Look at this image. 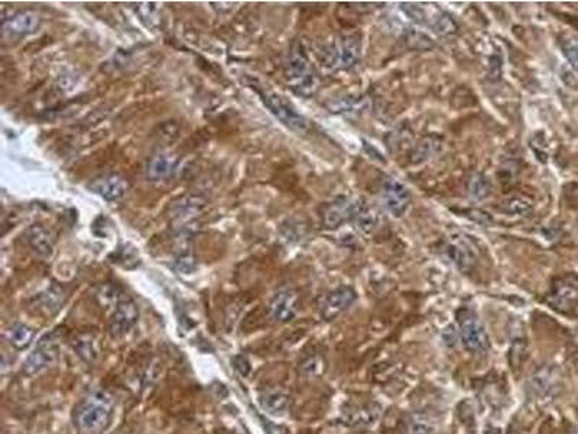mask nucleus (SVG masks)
<instances>
[{"instance_id":"obj_1","label":"nucleus","mask_w":578,"mask_h":434,"mask_svg":"<svg viewBox=\"0 0 578 434\" xmlns=\"http://www.w3.org/2000/svg\"><path fill=\"white\" fill-rule=\"evenodd\" d=\"M113 414V401L106 392H94L80 404L75 411V426L82 433L103 431Z\"/></svg>"},{"instance_id":"obj_2","label":"nucleus","mask_w":578,"mask_h":434,"mask_svg":"<svg viewBox=\"0 0 578 434\" xmlns=\"http://www.w3.org/2000/svg\"><path fill=\"white\" fill-rule=\"evenodd\" d=\"M287 78L291 89L298 96L310 97L320 87V78L315 74L310 63L308 54L302 44H298L291 54L287 68Z\"/></svg>"},{"instance_id":"obj_3","label":"nucleus","mask_w":578,"mask_h":434,"mask_svg":"<svg viewBox=\"0 0 578 434\" xmlns=\"http://www.w3.org/2000/svg\"><path fill=\"white\" fill-rule=\"evenodd\" d=\"M362 56V38L357 34H347L324 49L322 63L327 68H348L359 61Z\"/></svg>"},{"instance_id":"obj_4","label":"nucleus","mask_w":578,"mask_h":434,"mask_svg":"<svg viewBox=\"0 0 578 434\" xmlns=\"http://www.w3.org/2000/svg\"><path fill=\"white\" fill-rule=\"evenodd\" d=\"M456 316L464 347L472 354H482L489 347V336L479 316L469 307L458 309Z\"/></svg>"},{"instance_id":"obj_5","label":"nucleus","mask_w":578,"mask_h":434,"mask_svg":"<svg viewBox=\"0 0 578 434\" xmlns=\"http://www.w3.org/2000/svg\"><path fill=\"white\" fill-rule=\"evenodd\" d=\"M256 90L259 96L262 97V101L265 103V106L270 111V113L278 120H281L287 128L298 133L307 132L308 129L307 119L301 113H298L296 108L287 99L269 90H260V89H256Z\"/></svg>"},{"instance_id":"obj_6","label":"nucleus","mask_w":578,"mask_h":434,"mask_svg":"<svg viewBox=\"0 0 578 434\" xmlns=\"http://www.w3.org/2000/svg\"><path fill=\"white\" fill-rule=\"evenodd\" d=\"M58 356L60 347L57 339L54 337V335H46L38 342L37 347L32 350V354L26 358L22 371L27 376L37 375L44 369L52 366L58 361Z\"/></svg>"},{"instance_id":"obj_7","label":"nucleus","mask_w":578,"mask_h":434,"mask_svg":"<svg viewBox=\"0 0 578 434\" xmlns=\"http://www.w3.org/2000/svg\"><path fill=\"white\" fill-rule=\"evenodd\" d=\"M382 411L376 401H348L341 409V420L351 427H370L379 421Z\"/></svg>"},{"instance_id":"obj_8","label":"nucleus","mask_w":578,"mask_h":434,"mask_svg":"<svg viewBox=\"0 0 578 434\" xmlns=\"http://www.w3.org/2000/svg\"><path fill=\"white\" fill-rule=\"evenodd\" d=\"M546 303L557 311H571L578 304V278L567 275L557 280L546 297Z\"/></svg>"},{"instance_id":"obj_9","label":"nucleus","mask_w":578,"mask_h":434,"mask_svg":"<svg viewBox=\"0 0 578 434\" xmlns=\"http://www.w3.org/2000/svg\"><path fill=\"white\" fill-rule=\"evenodd\" d=\"M365 204L359 200L350 197H340L336 202L329 203L322 213V225L325 229H337L346 222L354 221L356 214L360 211Z\"/></svg>"},{"instance_id":"obj_10","label":"nucleus","mask_w":578,"mask_h":434,"mask_svg":"<svg viewBox=\"0 0 578 434\" xmlns=\"http://www.w3.org/2000/svg\"><path fill=\"white\" fill-rule=\"evenodd\" d=\"M382 200L394 217H402L410 204V193L398 178H387L382 184Z\"/></svg>"},{"instance_id":"obj_11","label":"nucleus","mask_w":578,"mask_h":434,"mask_svg":"<svg viewBox=\"0 0 578 434\" xmlns=\"http://www.w3.org/2000/svg\"><path fill=\"white\" fill-rule=\"evenodd\" d=\"M356 300L357 294L351 287H339L325 297V300L321 306V317L324 320H334L336 317L347 311Z\"/></svg>"},{"instance_id":"obj_12","label":"nucleus","mask_w":578,"mask_h":434,"mask_svg":"<svg viewBox=\"0 0 578 434\" xmlns=\"http://www.w3.org/2000/svg\"><path fill=\"white\" fill-rule=\"evenodd\" d=\"M207 202L200 196H184L172 202L170 216L175 225L184 226L192 222L204 210Z\"/></svg>"},{"instance_id":"obj_13","label":"nucleus","mask_w":578,"mask_h":434,"mask_svg":"<svg viewBox=\"0 0 578 434\" xmlns=\"http://www.w3.org/2000/svg\"><path fill=\"white\" fill-rule=\"evenodd\" d=\"M89 188L107 202H116L126 196L129 184L123 177L118 174H108L93 180Z\"/></svg>"},{"instance_id":"obj_14","label":"nucleus","mask_w":578,"mask_h":434,"mask_svg":"<svg viewBox=\"0 0 578 434\" xmlns=\"http://www.w3.org/2000/svg\"><path fill=\"white\" fill-rule=\"evenodd\" d=\"M139 320V310L132 300H122L118 303V307L110 321V330L113 335L122 336L127 333L133 326Z\"/></svg>"},{"instance_id":"obj_15","label":"nucleus","mask_w":578,"mask_h":434,"mask_svg":"<svg viewBox=\"0 0 578 434\" xmlns=\"http://www.w3.org/2000/svg\"><path fill=\"white\" fill-rule=\"evenodd\" d=\"M269 313L275 321H291L296 314V294L292 290L278 291L272 298Z\"/></svg>"},{"instance_id":"obj_16","label":"nucleus","mask_w":578,"mask_h":434,"mask_svg":"<svg viewBox=\"0 0 578 434\" xmlns=\"http://www.w3.org/2000/svg\"><path fill=\"white\" fill-rule=\"evenodd\" d=\"M39 28V16L35 12L23 11L12 15L4 20L5 32L16 37H25L34 34Z\"/></svg>"},{"instance_id":"obj_17","label":"nucleus","mask_w":578,"mask_h":434,"mask_svg":"<svg viewBox=\"0 0 578 434\" xmlns=\"http://www.w3.org/2000/svg\"><path fill=\"white\" fill-rule=\"evenodd\" d=\"M178 156L174 154L155 155L146 166V178L149 181H162L171 177L178 167Z\"/></svg>"},{"instance_id":"obj_18","label":"nucleus","mask_w":578,"mask_h":434,"mask_svg":"<svg viewBox=\"0 0 578 434\" xmlns=\"http://www.w3.org/2000/svg\"><path fill=\"white\" fill-rule=\"evenodd\" d=\"M26 237L27 242H30L31 248L42 258H48L51 256L52 251H54V245H55V236L54 233L45 228L44 225H32L30 226L26 232Z\"/></svg>"},{"instance_id":"obj_19","label":"nucleus","mask_w":578,"mask_h":434,"mask_svg":"<svg viewBox=\"0 0 578 434\" xmlns=\"http://www.w3.org/2000/svg\"><path fill=\"white\" fill-rule=\"evenodd\" d=\"M560 385V373L554 366H544L531 379V390L541 397H548Z\"/></svg>"},{"instance_id":"obj_20","label":"nucleus","mask_w":578,"mask_h":434,"mask_svg":"<svg viewBox=\"0 0 578 434\" xmlns=\"http://www.w3.org/2000/svg\"><path fill=\"white\" fill-rule=\"evenodd\" d=\"M259 402L263 411L270 416H284L288 411L289 397L279 390H266L259 395Z\"/></svg>"},{"instance_id":"obj_21","label":"nucleus","mask_w":578,"mask_h":434,"mask_svg":"<svg viewBox=\"0 0 578 434\" xmlns=\"http://www.w3.org/2000/svg\"><path fill=\"white\" fill-rule=\"evenodd\" d=\"M441 149H443V138H439L438 135H428V137H424L415 145L414 151H412L410 159L414 164H422V162L431 159Z\"/></svg>"},{"instance_id":"obj_22","label":"nucleus","mask_w":578,"mask_h":434,"mask_svg":"<svg viewBox=\"0 0 578 434\" xmlns=\"http://www.w3.org/2000/svg\"><path fill=\"white\" fill-rule=\"evenodd\" d=\"M65 300V292L60 285H51L44 292H41L37 298L38 309L42 310L44 314H55Z\"/></svg>"},{"instance_id":"obj_23","label":"nucleus","mask_w":578,"mask_h":434,"mask_svg":"<svg viewBox=\"0 0 578 434\" xmlns=\"http://www.w3.org/2000/svg\"><path fill=\"white\" fill-rule=\"evenodd\" d=\"M367 106V99L362 96H346L328 104V107L332 108V112L347 115H359L363 111H366Z\"/></svg>"},{"instance_id":"obj_24","label":"nucleus","mask_w":578,"mask_h":434,"mask_svg":"<svg viewBox=\"0 0 578 434\" xmlns=\"http://www.w3.org/2000/svg\"><path fill=\"white\" fill-rule=\"evenodd\" d=\"M34 329H31L30 326H26L23 323H15L8 332V339L11 345L16 349H25L30 346L34 340Z\"/></svg>"},{"instance_id":"obj_25","label":"nucleus","mask_w":578,"mask_h":434,"mask_svg":"<svg viewBox=\"0 0 578 434\" xmlns=\"http://www.w3.org/2000/svg\"><path fill=\"white\" fill-rule=\"evenodd\" d=\"M402 41L408 49H414V51H428L434 46L431 37H428L425 32L415 30V28H406L403 32Z\"/></svg>"},{"instance_id":"obj_26","label":"nucleus","mask_w":578,"mask_h":434,"mask_svg":"<svg viewBox=\"0 0 578 434\" xmlns=\"http://www.w3.org/2000/svg\"><path fill=\"white\" fill-rule=\"evenodd\" d=\"M448 254H450L451 261L457 265L458 269L463 271V273H465V271H470L472 266L475 265V255L469 248L464 245V243H454V245H450Z\"/></svg>"},{"instance_id":"obj_27","label":"nucleus","mask_w":578,"mask_h":434,"mask_svg":"<svg viewBox=\"0 0 578 434\" xmlns=\"http://www.w3.org/2000/svg\"><path fill=\"white\" fill-rule=\"evenodd\" d=\"M73 347L74 350L78 354V356L86 361L87 364H92L96 361L97 358V347H96V342L93 340L92 336L87 335H82L74 339L73 342Z\"/></svg>"},{"instance_id":"obj_28","label":"nucleus","mask_w":578,"mask_h":434,"mask_svg":"<svg viewBox=\"0 0 578 434\" xmlns=\"http://www.w3.org/2000/svg\"><path fill=\"white\" fill-rule=\"evenodd\" d=\"M353 222L356 223V228L359 229L362 233L369 235L376 228V225L379 222V214L375 209L363 206L360 209V211L356 214Z\"/></svg>"},{"instance_id":"obj_29","label":"nucleus","mask_w":578,"mask_h":434,"mask_svg":"<svg viewBox=\"0 0 578 434\" xmlns=\"http://www.w3.org/2000/svg\"><path fill=\"white\" fill-rule=\"evenodd\" d=\"M431 28L435 34L441 37H450L457 34L458 23L457 20L448 13H439L431 20Z\"/></svg>"},{"instance_id":"obj_30","label":"nucleus","mask_w":578,"mask_h":434,"mask_svg":"<svg viewBox=\"0 0 578 434\" xmlns=\"http://www.w3.org/2000/svg\"><path fill=\"white\" fill-rule=\"evenodd\" d=\"M434 424L424 414H410L405 423V434H432Z\"/></svg>"},{"instance_id":"obj_31","label":"nucleus","mask_w":578,"mask_h":434,"mask_svg":"<svg viewBox=\"0 0 578 434\" xmlns=\"http://www.w3.org/2000/svg\"><path fill=\"white\" fill-rule=\"evenodd\" d=\"M469 193L475 200H484L491 193V182L483 174H475L469 182Z\"/></svg>"},{"instance_id":"obj_32","label":"nucleus","mask_w":578,"mask_h":434,"mask_svg":"<svg viewBox=\"0 0 578 434\" xmlns=\"http://www.w3.org/2000/svg\"><path fill=\"white\" fill-rule=\"evenodd\" d=\"M532 209V200L525 196H515L509 199L503 206V211L509 216H528Z\"/></svg>"},{"instance_id":"obj_33","label":"nucleus","mask_w":578,"mask_h":434,"mask_svg":"<svg viewBox=\"0 0 578 434\" xmlns=\"http://www.w3.org/2000/svg\"><path fill=\"white\" fill-rule=\"evenodd\" d=\"M561 51L564 57L572 67L575 73H578V38L574 35H564L560 41Z\"/></svg>"},{"instance_id":"obj_34","label":"nucleus","mask_w":578,"mask_h":434,"mask_svg":"<svg viewBox=\"0 0 578 434\" xmlns=\"http://www.w3.org/2000/svg\"><path fill=\"white\" fill-rule=\"evenodd\" d=\"M401 9H402V12L408 16V18H410L414 22H417V23H425L427 22V12L424 11V8H421V6H418V5H414V4H402L401 5Z\"/></svg>"},{"instance_id":"obj_35","label":"nucleus","mask_w":578,"mask_h":434,"mask_svg":"<svg viewBox=\"0 0 578 434\" xmlns=\"http://www.w3.org/2000/svg\"><path fill=\"white\" fill-rule=\"evenodd\" d=\"M175 268L180 271V273H182V274H189L191 271L196 268L194 258H192L189 254H182L181 256L177 258Z\"/></svg>"},{"instance_id":"obj_36","label":"nucleus","mask_w":578,"mask_h":434,"mask_svg":"<svg viewBox=\"0 0 578 434\" xmlns=\"http://www.w3.org/2000/svg\"><path fill=\"white\" fill-rule=\"evenodd\" d=\"M233 366H234L236 371H237L240 375H243V376L249 375V372H251V364H249V361H247L246 356H241V355L233 358Z\"/></svg>"},{"instance_id":"obj_37","label":"nucleus","mask_w":578,"mask_h":434,"mask_svg":"<svg viewBox=\"0 0 578 434\" xmlns=\"http://www.w3.org/2000/svg\"><path fill=\"white\" fill-rule=\"evenodd\" d=\"M470 213H472L470 217H472V219H473L475 222H477V223H480V225H489V223H491V217H490L487 213H484V211H482V210H472Z\"/></svg>"},{"instance_id":"obj_38","label":"nucleus","mask_w":578,"mask_h":434,"mask_svg":"<svg viewBox=\"0 0 578 434\" xmlns=\"http://www.w3.org/2000/svg\"><path fill=\"white\" fill-rule=\"evenodd\" d=\"M262 424H263V427H265V430H266L268 434H288V431H287L285 427L277 426V424H273V423H270V421H268V420H263V418H262Z\"/></svg>"},{"instance_id":"obj_39","label":"nucleus","mask_w":578,"mask_h":434,"mask_svg":"<svg viewBox=\"0 0 578 434\" xmlns=\"http://www.w3.org/2000/svg\"><path fill=\"white\" fill-rule=\"evenodd\" d=\"M363 147H365V149H366V152L369 154V155H372V158H375V159H377V161H380L382 164H384V162H387V159H384L383 156H382V154L373 147V145H370L369 142H366V141H363Z\"/></svg>"},{"instance_id":"obj_40","label":"nucleus","mask_w":578,"mask_h":434,"mask_svg":"<svg viewBox=\"0 0 578 434\" xmlns=\"http://www.w3.org/2000/svg\"><path fill=\"white\" fill-rule=\"evenodd\" d=\"M484 434H503V430L499 428V427L490 426V427H487V428L484 430Z\"/></svg>"},{"instance_id":"obj_41","label":"nucleus","mask_w":578,"mask_h":434,"mask_svg":"<svg viewBox=\"0 0 578 434\" xmlns=\"http://www.w3.org/2000/svg\"><path fill=\"white\" fill-rule=\"evenodd\" d=\"M112 434H133V433H130V431H127V430H118V431H115V433H112Z\"/></svg>"},{"instance_id":"obj_42","label":"nucleus","mask_w":578,"mask_h":434,"mask_svg":"<svg viewBox=\"0 0 578 434\" xmlns=\"http://www.w3.org/2000/svg\"><path fill=\"white\" fill-rule=\"evenodd\" d=\"M510 434H516V433H510Z\"/></svg>"}]
</instances>
